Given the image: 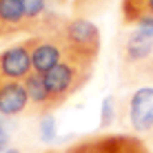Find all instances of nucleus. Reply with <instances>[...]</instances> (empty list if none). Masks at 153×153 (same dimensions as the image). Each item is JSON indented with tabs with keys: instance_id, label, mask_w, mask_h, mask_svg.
<instances>
[{
	"instance_id": "1",
	"label": "nucleus",
	"mask_w": 153,
	"mask_h": 153,
	"mask_svg": "<svg viewBox=\"0 0 153 153\" xmlns=\"http://www.w3.org/2000/svg\"><path fill=\"white\" fill-rule=\"evenodd\" d=\"M58 33H60L62 47H65V60L78 62L84 67L96 65L102 38H100V29L91 20L82 18V16L69 18L60 25Z\"/></svg>"
},
{
	"instance_id": "2",
	"label": "nucleus",
	"mask_w": 153,
	"mask_h": 153,
	"mask_svg": "<svg viewBox=\"0 0 153 153\" xmlns=\"http://www.w3.org/2000/svg\"><path fill=\"white\" fill-rule=\"evenodd\" d=\"M91 73H93V67H84V65H78V62H71V60H62L56 67H51L47 73H42V80H45V87L49 89L51 98H53V104L60 107V104L67 102V98L78 93L91 80Z\"/></svg>"
},
{
	"instance_id": "3",
	"label": "nucleus",
	"mask_w": 153,
	"mask_h": 153,
	"mask_svg": "<svg viewBox=\"0 0 153 153\" xmlns=\"http://www.w3.org/2000/svg\"><path fill=\"white\" fill-rule=\"evenodd\" d=\"M140 138L124 133H98L69 144L62 153H133Z\"/></svg>"
},
{
	"instance_id": "4",
	"label": "nucleus",
	"mask_w": 153,
	"mask_h": 153,
	"mask_svg": "<svg viewBox=\"0 0 153 153\" xmlns=\"http://www.w3.org/2000/svg\"><path fill=\"white\" fill-rule=\"evenodd\" d=\"M58 29L47 31V33H36L31 38H27L29 47H31V65H33L36 73H47L51 67H56L58 62L65 60V47H62Z\"/></svg>"
},
{
	"instance_id": "5",
	"label": "nucleus",
	"mask_w": 153,
	"mask_h": 153,
	"mask_svg": "<svg viewBox=\"0 0 153 153\" xmlns=\"http://www.w3.org/2000/svg\"><path fill=\"white\" fill-rule=\"evenodd\" d=\"M29 73H33L29 40H22L18 45H11L4 51H0V78L2 80L22 82Z\"/></svg>"
},
{
	"instance_id": "6",
	"label": "nucleus",
	"mask_w": 153,
	"mask_h": 153,
	"mask_svg": "<svg viewBox=\"0 0 153 153\" xmlns=\"http://www.w3.org/2000/svg\"><path fill=\"white\" fill-rule=\"evenodd\" d=\"M129 122L135 133L153 131V87H140L129 98Z\"/></svg>"
},
{
	"instance_id": "7",
	"label": "nucleus",
	"mask_w": 153,
	"mask_h": 153,
	"mask_svg": "<svg viewBox=\"0 0 153 153\" xmlns=\"http://www.w3.org/2000/svg\"><path fill=\"white\" fill-rule=\"evenodd\" d=\"M29 109V96L22 82L18 80H4L0 87V115L13 118Z\"/></svg>"
},
{
	"instance_id": "8",
	"label": "nucleus",
	"mask_w": 153,
	"mask_h": 153,
	"mask_svg": "<svg viewBox=\"0 0 153 153\" xmlns=\"http://www.w3.org/2000/svg\"><path fill=\"white\" fill-rule=\"evenodd\" d=\"M27 31L22 0H0V38L9 40Z\"/></svg>"
},
{
	"instance_id": "9",
	"label": "nucleus",
	"mask_w": 153,
	"mask_h": 153,
	"mask_svg": "<svg viewBox=\"0 0 153 153\" xmlns=\"http://www.w3.org/2000/svg\"><path fill=\"white\" fill-rule=\"evenodd\" d=\"M25 89H27V96H29V109L36 115H49L56 111V104L53 98H51L49 89L45 87V80H42V73H29L27 78L22 80Z\"/></svg>"
},
{
	"instance_id": "10",
	"label": "nucleus",
	"mask_w": 153,
	"mask_h": 153,
	"mask_svg": "<svg viewBox=\"0 0 153 153\" xmlns=\"http://www.w3.org/2000/svg\"><path fill=\"white\" fill-rule=\"evenodd\" d=\"M151 53H153V36H146L133 29L124 42V62L126 65H140V62L149 60Z\"/></svg>"
},
{
	"instance_id": "11",
	"label": "nucleus",
	"mask_w": 153,
	"mask_h": 153,
	"mask_svg": "<svg viewBox=\"0 0 153 153\" xmlns=\"http://www.w3.org/2000/svg\"><path fill=\"white\" fill-rule=\"evenodd\" d=\"M142 13L153 16V0H122V18L126 25H133V20Z\"/></svg>"
},
{
	"instance_id": "12",
	"label": "nucleus",
	"mask_w": 153,
	"mask_h": 153,
	"mask_svg": "<svg viewBox=\"0 0 153 153\" xmlns=\"http://www.w3.org/2000/svg\"><path fill=\"white\" fill-rule=\"evenodd\" d=\"M115 120V100L109 96L102 100V109H100V126L102 129H109Z\"/></svg>"
},
{
	"instance_id": "13",
	"label": "nucleus",
	"mask_w": 153,
	"mask_h": 153,
	"mask_svg": "<svg viewBox=\"0 0 153 153\" xmlns=\"http://www.w3.org/2000/svg\"><path fill=\"white\" fill-rule=\"evenodd\" d=\"M40 138L42 142H51L56 138V118L51 113L40 118Z\"/></svg>"
},
{
	"instance_id": "14",
	"label": "nucleus",
	"mask_w": 153,
	"mask_h": 153,
	"mask_svg": "<svg viewBox=\"0 0 153 153\" xmlns=\"http://www.w3.org/2000/svg\"><path fill=\"white\" fill-rule=\"evenodd\" d=\"M133 25H135V29H138V31H142V33L153 36V16H151V13L138 16V18L133 20Z\"/></svg>"
},
{
	"instance_id": "15",
	"label": "nucleus",
	"mask_w": 153,
	"mask_h": 153,
	"mask_svg": "<svg viewBox=\"0 0 153 153\" xmlns=\"http://www.w3.org/2000/svg\"><path fill=\"white\" fill-rule=\"evenodd\" d=\"M9 149V133H7V126L0 122V153H4Z\"/></svg>"
},
{
	"instance_id": "16",
	"label": "nucleus",
	"mask_w": 153,
	"mask_h": 153,
	"mask_svg": "<svg viewBox=\"0 0 153 153\" xmlns=\"http://www.w3.org/2000/svg\"><path fill=\"white\" fill-rule=\"evenodd\" d=\"M133 153H151V151L146 149V144H144V142L140 140V144H138V146H135V149H133Z\"/></svg>"
},
{
	"instance_id": "17",
	"label": "nucleus",
	"mask_w": 153,
	"mask_h": 153,
	"mask_svg": "<svg viewBox=\"0 0 153 153\" xmlns=\"http://www.w3.org/2000/svg\"><path fill=\"white\" fill-rule=\"evenodd\" d=\"M4 153H22V151H20V149H16V146H9V149L4 151Z\"/></svg>"
},
{
	"instance_id": "18",
	"label": "nucleus",
	"mask_w": 153,
	"mask_h": 153,
	"mask_svg": "<svg viewBox=\"0 0 153 153\" xmlns=\"http://www.w3.org/2000/svg\"><path fill=\"white\" fill-rule=\"evenodd\" d=\"M42 153H60V151H56V149H49V151H42Z\"/></svg>"
},
{
	"instance_id": "19",
	"label": "nucleus",
	"mask_w": 153,
	"mask_h": 153,
	"mask_svg": "<svg viewBox=\"0 0 153 153\" xmlns=\"http://www.w3.org/2000/svg\"><path fill=\"white\" fill-rule=\"evenodd\" d=\"M2 82H4V80H2V78H0V87H2Z\"/></svg>"
},
{
	"instance_id": "20",
	"label": "nucleus",
	"mask_w": 153,
	"mask_h": 153,
	"mask_svg": "<svg viewBox=\"0 0 153 153\" xmlns=\"http://www.w3.org/2000/svg\"><path fill=\"white\" fill-rule=\"evenodd\" d=\"M58 2H62V0H58Z\"/></svg>"
}]
</instances>
